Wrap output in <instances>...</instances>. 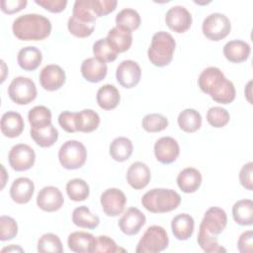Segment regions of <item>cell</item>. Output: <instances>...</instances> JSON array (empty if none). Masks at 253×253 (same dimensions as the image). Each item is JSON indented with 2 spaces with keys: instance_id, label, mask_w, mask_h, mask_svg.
I'll return each mask as SVG.
<instances>
[{
  "instance_id": "cell-1",
  "label": "cell",
  "mask_w": 253,
  "mask_h": 253,
  "mask_svg": "<svg viewBox=\"0 0 253 253\" xmlns=\"http://www.w3.org/2000/svg\"><path fill=\"white\" fill-rule=\"evenodd\" d=\"M200 89L211 96L219 104H229L235 99V87L222 71L214 66H210L202 71L198 79Z\"/></svg>"
},
{
  "instance_id": "cell-2",
  "label": "cell",
  "mask_w": 253,
  "mask_h": 253,
  "mask_svg": "<svg viewBox=\"0 0 253 253\" xmlns=\"http://www.w3.org/2000/svg\"><path fill=\"white\" fill-rule=\"evenodd\" d=\"M12 31L21 41H42L50 35L51 23L42 15L25 14L14 20Z\"/></svg>"
},
{
  "instance_id": "cell-3",
  "label": "cell",
  "mask_w": 253,
  "mask_h": 253,
  "mask_svg": "<svg viewBox=\"0 0 253 253\" xmlns=\"http://www.w3.org/2000/svg\"><path fill=\"white\" fill-rule=\"evenodd\" d=\"M181 203V196L172 189L154 188L146 192L141 198L145 210L152 213H163L174 211Z\"/></svg>"
},
{
  "instance_id": "cell-4",
  "label": "cell",
  "mask_w": 253,
  "mask_h": 253,
  "mask_svg": "<svg viewBox=\"0 0 253 253\" xmlns=\"http://www.w3.org/2000/svg\"><path fill=\"white\" fill-rule=\"evenodd\" d=\"M175 47L176 42L171 34L164 31L157 32L153 35L147 50L148 59L155 66H166L173 58Z\"/></svg>"
},
{
  "instance_id": "cell-5",
  "label": "cell",
  "mask_w": 253,
  "mask_h": 253,
  "mask_svg": "<svg viewBox=\"0 0 253 253\" xmlns=\"http://www.w3.org/2000/svg\"><path fill=\"white\" fill-rule=\"evenodd\" d=\"M169 237L166 230L159 225L149 226L139 239L136 253H158L168 247Z\"/></svg>"
},
{
  "instance_id": "cell-6",
  "label": "cell",
  "mask_w": 253,
  "mask_h": 253,
  "mask_svg": "<svg viewBox=\"0 0 253 253\" xmlns=\"http://www.w3.org/2000/svg\"><path fill=\"white\" fill-rule=\"evenodd\" d=\"M58 159L65 169H79L86 162L87 150L82 142L74 139L67 140L58 150Z\"/></svg>"
},
{
  "instance_id": "cell-7",
  "label": "cell",
  "mask_w": 253,
  "mask_h": 253,
  "mask_svg": "<svg viewBox=\"0 0 253 253\" xmlns=\"http://www.w3.org/2000/svg\"><path fill=\"white\" fill-rule=\"evenodd\" d=\"M37 94L36 84L29 77H15L8 87V95L10 99L18 105L30 104L36 99Z\"/></svg>"
},
{
  "instance_id": "cell-8",
  "label": "cell",
  "mask_w": 253,
  "mask_h": 253,
  "mask_svg": "<svg viewBox=\"0 0 253 253\" xmlns=\"http://www.w3.org/2000/svg\"><path fill=\"white\" fill-rule=\"evenodd\" d=\"M202 30L205 37L210 41L218 42L228 36L231 30V24L224 14L211 13L205 18Z\"/></svg>"
},
{
  "instance_id": "cell-9",
  "label": "cell",
  "mask_w": 253,
  "mask_h": 253,
  "mask_svg": "<svg viewBox=\"0 0 253 253\" xmlns=\"http://www.w3.org/2000/svg\"><path fill=\"white\" fill-rule=\"evenodd\" d=\"M227 224V215L224 210L218 207L210 208L204 214L199 232L216 236L223 231Z\"/></svg>"
},
{
  "instance_id": "cell-10",
  "label": "cell",
  "mask_w": 253,
  "mask_h": 253,
  "mask_svg": "<svg viewBox=\"0 0 253 253\" xmlns=\"http://www.w3.org/2000/svg\"><path fill=\"white\" fill-rule=\"evenodd\" d=\"M36 153L34 149L25 143L14 145L8 154V161L12 169L21 172L32 168L35 164Z\"/></svg>"
},
{
  "instance_id": "cell-11",
  "label": "cell",
  "mask_w": 253,
  "mask_h": 253,
  "mask_svg": "<svg viewBox=\"0 0 253 253\" xmlns=\"http://www.w3.org/2000/svg\"><path fill=\"white\" fill-rule=\"evenodd\" d=\"M100 202L106 215L117 216L124 211L126 204V197L122 190L118 188H109L102 193Z\"/></svg>"
},
{
  "instance_id": "cell-12",
  "label": "cell",
  "mask_w": 253,
  "mask_h": 253,
  "mask_svg": "<svg viewBox=\"0 0 253 253\" xmlns=\"http://www.w3.org/2000/svg\"><path fill=\"white\" fill-rule=\"evenodd\" d=\"M141 77V69L138 63L131 59L122 61L116 71V78L119 84L125 88L135 87Z\"/></svg>"
},
{
  "instance_id": "cell-13",
  "label": "cell",
  "mask_w": 253,
  "mask_h": 253,
  "mask_svg": "<svg viewBox=\"0 0 253 253\" xmlns=\"http://www.w3.org/2000/svg\"><path fill=\"white\" fill-rule=\"evenodd\" d=\"M165 22L173 32L178 34L185 33L192 25V15L184 6L176 5L166 12Z\"/></svg>"
},
{
  "instance_id": "cell-14",
  "label": "cell",
  "mask_w": 253,
  "mask_h": 253,
  "mask_svg": "<svg viewBox=\"0 0 253 253\" xmlns=\"http://www.w3.org/2000/svg\"><path fill=\"white\" fill-rule=\"evenodd\" d=\"M145 222L146 217L144 213L137 208L131 207L123 213L118 221V225L123 233L130 236L137 234Z\"/></svg>"
},
{
  "instance_id": "cell-15",
  "label": "cell",
  "mask_w": 253,
  "mask_h": 253,
  "mask_svg": "<svg viewBox=\"0 0 253 253\" xmlns=\"http://www.w3.org/2000/svg\"><path fill=\"white\" fill-rule=\"evenodd\" d=\"M64 203L60 190L53 186H46L40 190L37 196L38 207L47 212L58 211Z\"/></svg>"
},
{
  "instance_id": "cell-16",
  "label": "cell",
  "mask_w": 253,
  "mask_h": 253,
  "mask_svg": "<svg viewBox=\"0 0 253 253\" xmlns=\"http://www.w3.org/2000/svg\"><path fill=\"white\" fill-rule=\"evenodd\" d=\"M154 154L162 164H171L178 158L180 147L176 139L171 136H163L156 140L154 144Z\"/></svg>"
},
{
  "instance_id": "cell-17",
  "label": "cell",
  "mask_w": 253,
  "mask_h": 253,
  "mask_svg": "<svg viewBox=\"0 0 253 253\" xmlns=\"http://www.w3.org/2000/svg\"><path fill=\"white\" fill-rule=\"evenodd\" d=\"M40 83L46 91H55L65 83V72L56 64H47L40 72Z\"/></svg>"
},
{
  "instance_id": "cell-18",
  "label": "cell",
  "mask_w": 253,
  "mask_h": 253,
  "mask_svg": "<svg viewBox=\"0 0 253 253\" xmlns=\"http://www.w3.org/2000/svg\"><path fill=\"white\" fill-rule=\"evenodd\" d=\"M151 174L148 166L140 161L133 162L126 171V181L134 190L145 188L150 182Z\"/></svg>"
},
{
  "instance_id": "cell-19",
  "label": "cell",
  "mask_w": 253,
  "mask_h": 253,
  "mask_svg": "<svg viewBox=\"0 0 253 253\" xmlns=\"http://www.w3.org/2000/svg\"><path fill=\"white\" fill-rule=\"evenodd\" d=\"M34 182L27 177H20L12 183L10 188V197L15 203L23 205L30 202L34 195Z\"/></svg>"
},
{
  "instance_id": "cell-20",
  "label": "cell",
  "mask_w": 253,
  "mask_h": 253,
  "mask_svg": "<svg viewBox=\"0 0 253 253\" xmlns=\"http://www.w3.org/2000/svg\"><path fill=\"white\" fill-rule=\"evenodd\" d=\"M96 237L85 231H74L68 235V248L76 253H93Z\"/></svg>"
},
{
  "instance_id": "cell-21",
  "label": "cell",
  "mask_w": 253,
  "mask_h": 253,
  "mask_svg": "<svg viewBox=\"0 0 253 253\" xmlns=\"http://www.w3.org/2000/svg\"><path fill=\"white\" fill-rule=\"evenodd\" d=\"M80 71L84 79L92 83L102 81L107 75V64L99 61L95 57H89L83 60Z\"/></svg>"
},
{
  "instance_id": "cell-22",
  "label": "cell",
  "mask_w": 253,
  "mask_h": 253,
  "mask_svg": "<svg viewBox=\"0 0 253 253\" xmlns=\"http://www.w3.org/2000/svg\"><path fill=\"white\" fill-rule=\"evenodd\" d=\"M24 120L22 116L17 112H6L1 118V131L2 133L10 138L19 136L24 130Z\"/></svg>"
},
{
  "instance_id": "cell-23",
  "label": "cell",
  "mask_w": 253,
  "mask_h": 253,
  "mask_svg": "<svg viewBox=\"0 0 253 253\" xmlns=\"http://www.w3.org/2000/svg\"><path fill=\"white\" fill-rule=\"evenodd\" d=\"M251 52L250 45L240 40H232L227 42L223 46V54L227 60L233 63L245 61Z\"/></svg>"
},
{
  "instance_id": "cell-24",
  "label": "cell",
  "mask_w": 253,
  "mask_h": 253,
  "mask_svg": "<svg viewBox=\"0 0 253 253\" xmlns=\"http://www.w3.org/2000/svg\"><path fill=\"white\" fill-rule=\"evenodd\" d=\"M202 184L201 172L193 167L183 169L177 176V185L186 194L196 192Z\"/></svg>"
},
{
  "instance_id": "cell-25",
  "label": "cell",
  "mask_w": 253,
  "mask_h": 253,
  "mask_svg": "<svg viewBox=\"0 0 253 253\" xmlns=\"http://www.w3.org/2000/svg\"><path fill=\"white\" fill-rule=\"evenodd\" d=\"M42 60V51L36 46H26L19 50L17 61L19 66L26 71L36 70Z\"/></svg>"
},
{
  "instance_id": "cell-26",
  "label": "cell",
  "mask_w": 253,
  "mask_h": 253,
  "mask_svg": "<svg viewBox=\"0 0 253 253\" xmlns=\"http://www.w3.org/2000/svg\"><path fill=\"white\" fill-rule=\"evenodd\" d=\"M194 218L188 213H180L176 215L171 222L172 232L178 240L189 239L194 232Z\"/></svg>"
},
{
  "instance_id": "cell-27",
  "label": "cell",
  "mask_w": 253,
  "mask_h": 253,
  "mask_svg": "<svg viewBox=\"0 0 253 253\" xmlns=\"http://www.w3.org/2000/svg\"><path fill=\"white\" fill-rule=\"evenodd\" d=\"M96 100L101 109L110 111L119 105L121 96L117 87L111 84H105L98 89Z\"/></svg>"
},
{
  "instance_id": "cell-28",
  "label": "cell",
  "mask_w": 253,
  "mask_h": 253,
  "mask_svg": "<svg viewBox=\"0 0 253 253\" xmlns=\"http://www.w3.org/2000/svg\"><path fill=\"white\" fill-rule=\"evenodd\" d=\"M107 40L117 52L120 53L129 49L132 43V35L131 32L116 26L109 31Z\"/></svg>"
},
{
  "instance_id": "cell-29",
  "label": "cell",
  "mask_w": 253,
  "mask_h": 253,
  "mask_svg": "<svg viewBox=\"0 0 253 253\" xmlns=\"http://www.w3.org/2000/svg\"><path fill=\"white\" fill-rule=\"evenodd\" d=\"M232 216L239 225L247 226L253 223V202L249 199L239 200L232 207Z\"/></svg>"
},
{
  "instance_id": "cell-30",
  "label": "cell",
  "mask_w": 253,
  "mask_h": 253,
  "mask_svg": "<svg viewBox=\"0 0 253 253\" xmlns=\"http://www.w3.org/2000/svg\"><path fill=\"white\" fill-rule=\"evenodd\" d=\"M132 150L133 146L131 140L125 136L116 137L111 142L109 148L111 157L118 162H124L127 160L132 154Z\"/></svg>"
},
{
  "instance_id": "cell-31",
  "label": "cell",
  "mask_w": 253,
  "mask_h": 253,
  "mask_svg": "<svg viewBox=\"0 0 253 253\" xmlns=\"http://www.w3.org/2000/svg\"><path fill=\"white\" fill-rule=\"evenodd\" d=\"M177 123L183 131L195 132L202 126V116L195 109H185L179 114Z\"/></svg>"
},
{
  "instance_id": "cell-32",
  "label": "cell",
  "mask_w": 253,
  "mask_h": 253,
  "mask_svg": "<svg viewBox=\"0 0 253 253\" xmlns=\"http://www.w3.org/2000/svg\"><path fill=\"white\" fill-rule=\"evenodd\" d=\"M72 221L78 227L94 229L99 225L100 218L98 215L92 213L87 207L82 206L74 209L72 212Z\"/></svg>"
},
{
  "instance_id": "cell-33",
  "label": "cell",
  "mask_w": 253,
  "mask_h": 253,
  "mask_svg": "<svg viewBox=\"0 0 253 253\" xmlns=\"http://www.w3.org/2000/svg\"><path fill=\"white\" fill-rule=\"evenodd\" d=\"M99 125L100 117L95 111L91 109H85L80 112H76L77 131L91 132L95 130Z\"/></svg>"
},
{
  "instance_id": "cell-34",
  "label": "cell",
  "mask_w": 253,
  "mask_h": 253,
  "mask_svg": "<svg viewBox=\"0 0 253 253\" xmlns=\"http://www.w3.org/2000/svg\"><path fill=\"white\" fill-rule=\"evenodd\" d=\"M72 16L85 23H95L98 18L95 12V0H76Z\"/></svg>"
},
{
  "instance_id": "cell-35",
  "label": "cell",
  "mask_w": 253,
  "mask_h": 253,
  "mask_svg": "<svg viewBox=\"0 0 253 253\" xmlns=\"http://www.w3.org/2000/svg\"><path fill=\"white\" fill-rule=\"evenodd\" d=\"M30 133L34 141L41 147H50L58 138V131L52 125L43 128L31 127Z\"/></svg>"
},
{
  "instance_id": "cell-36",
  "label": "cell",
  "mask_w": 253,
  "mask_h": 253,
  "mask_svg": "<svg viewBox=\"0 0 253 253\" xmlns=\"http://www.w3.org/2000/svg\"><path fill=\"white\" fill-rule=\"evenodd\" d=\"M28 120L32 128H43L51 125V112L44 106H36L29 111Z\"/></svg>"
},
{
  "instance_id": "cell-37",
  "label": "cell",
  "mask_w": 253,
  "mask_h": 253,
  "mask_svg": "<svg viewBox=\"0 0 253 253\" xmlns=\"http://www.w3.org/2000/svg\"><path fill=\"white\" fill-rule=\"evenodd\" d=\"M116 25L117 27L132 32L140 26V16L135 10L131 8H125L117 14Z\"/></svg>"
},
{
  "instance_id": "cell-38",
  "label": "cell",
  "mask_w": 253,
  "mask_h": 253,
  "mask_svg": "<svg viewBox=\"0 0 253 253\" xmlns=\"http://www.w3.org/2000/svg\"><path fill=\"white\" fill-rule=\"evenodd\" d=\"M93 54L101 62H112L118 56L117 50L112 46L107 38L100 39L93 44Z\"/></svg>"
},
{
  "instance_id": "cell-39",
  "label": "cell",
  "mask_w": 253,
  "mask_h": 253,
  "mask_svg": "<svg viewBox=\"0 0 253 253\" xmlns=\"http://www.w3.org/2000/svg\"><path fill=\"white\" fill-rule=\"evenodd\" d=\"M66 193L70 200L74 202L85 201L89 197V186L83 179H71L66 184Z\"/></svg>"
},
{
  "instance_id": "cell-40",
  "label": "cell",
  "mask_w": 253,
  "mask_h": 253,
  "mask_svg": "<svg viewBox=\"0 0 253 253\" xmlns=\"http://www.w3.org/2000/svg\"><path fill=\"white\" fill-rule=\"evenodd\" d=\"M38 252L40 253H62L63 247L60 238L53 233L42 234L38 241Z\"/></svg>"
},
{
  "instance_id": "cell-41",
  "label": "cell",
  "mask_w": 253,
  "mask_h": 253,
  "mask_svg": "<svg viewBox=\"0 0 253 253\" xmlns=\"http://www.w3.org/2000/svg\"><path fill=\"white\" fill-rule=\"evenodd\" d=\"M141 125L148 132H159L168 126V120L161 114H148L142 119Z\"/></svg>"
},
{
  "instance_id": "cell-42",
  "label": "cell",
  "mask_w": 253,
  "mask_h": 253,
  "mask_svg": "<svg viewBox=\"0 0 253 253\" xmlns=\"http://www.w3.org/2000/svg\"><path fill=\"white\" fill-rule=\"evenodd\" d=\"M67 29L77 38H87L94 32L95 23H85L71 16L67 22Z\"/></svg>"
},
{
  "instance_id": "cell-43",
  "label": "cell",
  "mask_w": 253,
  "mask_h": 253,
  "mask_svg": "<svg viewBox=\"0 0 253 253\" xmlns=\"http://www.w3.org/2000/svg\"><path fill=\"white\" fill-rule=\"evenodd\" d=\"M230 120L229 113L221 107H211L207 113V121L213 127H223Z\"/></svg>"
},
{
  "instance_id": "cell-44",
  "label": "cell",
  "mask_w": 253,
  "mask_h": 253,
  "mask_svg": "<svg viewBox=\"0 0 253 253\" xmlns=\"http://www.w3.org/2000/svg\"><path fill=\"white\" fill-rule=\"evenodd\" d=\"M18 233V224L16 220L8 215L0 217V240L6 241L16 237Z\"/></svg>"
},
{
  "instance_id": "cell-45",
  "label": "cell",
  "mask_w": 253,
  "mask_h": 253,
  "mask_svg": "<svg viewBox=\"0 0 253 253\" xmlns=\"http://www.w3.org/2000/svg\"><path fill=\"white\" fill-rule=\"evenodd\" d=\"M198 243L200 247L209 253H218V252H226V249L218 244L216 236L209 235L203 232L198 233Z\"/></svg>"
},
{
  "instance_id": "cell-46",
  "label": "cell",
  "mask_w": 253,
  "mask_h": 253,
  "mask_svg": "<svg viewBox=\"0 0 253 253\" xmlns=\"http://www.w3.org/2000/svg\"><path fill=\"white\" fill-rule=\"evenodd\" d=\"M94 252H109V253H117V252H126V249L117 245L114 239L107 235H100L96 237V243L93 250Z\"/></svg>"
},
{
  "instance_id": "cell-47",
  "label": "cell",
  "mask_w": 253,
  "mask_h": 253,
  "mask_svg": "<svg viewBox=\"0 0 253 253\" xmlns=\"http://www.w3.org/2000/svg\"><path fill=\"white\" fill-rule=\"evenodd\" d=\"M58 124L59 126L67 132H76V113L64 111L58 116Z\"/></svg>"
},
{
  "instance_id": "cell-48",
  "label": "cell",
  "mask_w": 253,
  "mask_h": 253,
  "mask_svg": "<svg viewBox=\"0 0 253 253\" xmlns=\"http://www.w3.org/2000/svg\"><path fill=\"white\" fill-rule=\"evenodd\" d=\"M252 174H253V163L248 162L244 164L239 172V181L240 184L249 191L253 190V180H252Z\"/></svg>"
},
{
  "instance_id": "cell-49",
  "label": "cell",
  "mask_w": 253,
  "mask_h": 253,
  "mask_svg": "<svg viewBox=\"0 0 253 253\" xmlns=\"http://www.w3.org/2000/svg\"><path fill=\"white\" fill-rule=\"evenodd\" d=\"M27 4V0H2L0 3L1 11L9 15L23 10Z\"/></svg>"
},
{
  "instance_id": "cell-50",
  "label": "cell",
  "mask_w": 253,
  "mask_h": 253,
  "mask_svg": "<svg viewBox=\"0 0 253 253\" xmlns=\"http://www.w3.org/2000/svg\"><path fill=\"white\" fill-rule=\"evenodd\" d=\"M35 3L51 13H60L67 5L66 0H36Z\"/></svg>"
},
{
  "instance_id": "cell-51",
  "label": "cell",
  "mask_w": 253,
  "mask_h": 253,
  "mask_svg": "<svg viewBox=\"0 0 253 253\" xmlns=\"http://www.w3.org/2000/svg\"><path fill=\"white\" fill-rule=\"evenodd\" d=\"M238 250L241 253H251L253 249V232L252 230H247L243 232L237 241Z\"/></svg>"
},
{
  "instance_id": "cell-52",
  "label": "cell",
  "mask_w": 253,
  "mask_h": 253,
  "mask_svg": "<svg viewBox=\"0 0 253 253\" xmlns=\"http://www.w3.org/2000/svg\"><path fill=\"white\" fill-rule=\"evenodd\" d=\"M6 251H8V252H11V251H20V252H23V249H22L21 247H19V246H16V245L12 244V245H10L9 247H5V248H3V249L1 250L2 253H3V252H6Z\"/></svg>"
},
{
  "instance_id": "cell-53",
  "label": "cell",
  "mask_w": 253,
  "mask_h": 253,
  "mask_svg": "<svg viewBox=\"0 0 253 253\" xmlns=\"http://www.w3.org/2000/svg\"><path fill=\"white\" fill-rule=\"evenodd\" d=\"M2 186H1V188L3 189L4 188V186H5V183H6V179H5V176H6V172H5V168L3 167V165H2Z\"/></svg>"
},
{
  "instance_id": "cell-54",
  "label": "cell",
  "mask_w": 253,
  "mask_h": 253,
  "mask_svg": "<svg viewBox=\"0 0 253 253\" xmlns=\"http://www.w3.org/2000/svg\"><path fill=\"white\" fill-rule=\"evenodd\" d=\"M251 83H252V82H251V81H250V82H249V83H248V84H247V89H248V90H249V91H248V93H245V94H246V96H247V100H248V102H249V103H250V104H251V100H250V98H249V96H250V95H251V91H250V90H251V87H250V85H251Z\"/></svg>"
}]
</instances>
